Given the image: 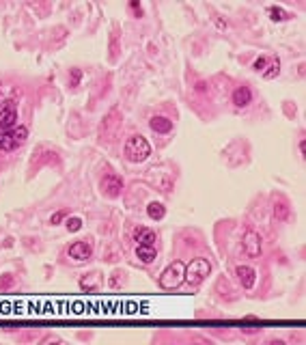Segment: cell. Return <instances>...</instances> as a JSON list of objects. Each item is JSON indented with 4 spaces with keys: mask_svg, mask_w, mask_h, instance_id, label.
Wrapping results in <instances>:
<instances>
[{
    "mask_svg": "<svg viewBox=\"0 0 306 345\" xmlns=\"http://www.w3.org/2000/svg\"><path fill=\"white\" fill-rule=\"evenodd\" d=\"M125 156L129 162H144L149 156H151V145L144 136L136 134L132 138H127L125 143Z\"/></svg>",
    "mask_w": 306,
    "mask_h": 345,
    "instance_id": "1",
    "label": "cell"
},
{
    "mask_svg": "<svg viewBox=\"0 0 306 345\" xmlns=\"http://www.w3.org/2000/svg\"><path fill=\"white\" fill-rule=\"evenodd\" d=\"M183 281H186V265L181 261H175L162 272V276H160V287L162 289H177Z\"/></svg>",
    "mask_w": 306,
    "mask_h": 345,
    "instance_id": "2",
    "label": "cell"
},
{
    "mask_svg": "<svg viewBox=\"0 0 306 345\" xmlns=\"http://www.w3.org/2000/svg\"><path fill=\"white\" fill-rule=\"evenodd\" d=\"M209 272H211V263L207 259L198 257L190 265H186V283H190L192 287H198L209 276Z\"/></svg>",
    "mask_w": 306,
    "mask_h": 345,
    "instance_id": "3",
    "label": "cell"
},
{
    "mask_svg": "<svg viewBox=\"0 0 306 345\" xmlns=\"http://www.w3.org/2000/svg\"><path fill=\"white\" fill-rule=\"evenodd\" d=\"M119 127H121V110L119 108H112L104 117L102 125H99V138H102V141H112V138L117 136Z\"/></svg>",
    "mask_w": 306,
    "mask_h": 345,
    "instance_id": "4",
    "label": "cell"
},
{
    "mask_svg": "<svg viewBox=\"0 0 306 345\" xmlns=\"http://www.w3.org/2000/svg\"><path fill=\"white\" fill-rule=\"evenodd\" d=\"M99 188H102L104 196H108V198H119L121 192H123V179H121L117 173H108L102 181H99Z\"/></svg>",
    "mask_w": 306,
    "mask_h": 345,
    "instance_id": "5",
    "label": "cell"
},
{
    "mask_svg": "<svg viewBox=\"0 0 306 345\" xmlns=\"http://www.w3.org/2000/svg\"><path fill=\"white\" fill-rule=\"evenodd\" d=\"M13 127H18V108H15V102L9 99L0 108V132H11Z\"/></svg>",
    "mask_w": 306,
    "mask_h": 345,
    "instance_id": "6",
    "label": "cell"
},
{
    "mask_svg": "<svg viewBox=\"0 0 306 345\" xmlns=\"http://www.w3.org/2000/svg\"><path fill=\"white\" fill-rule=\"evenodd\" d=\"M242 242H244V250H246L248 257H252V259L261 257V235L257 231H246L242 237Z\"/></svg>",
    "mask_w": 306,
    "mask_h": 345,
    "instance_id": "7",
    "label": "cell"
},
{
    "mask_svg": "<svg viewBox=\"0 0 306 345\" xmlns=\"http://www.w3.org/2000/svg\"><path fill=\"white\" fill-rule=\"evenodd\" d=\"M235 276H237V281H240V285L244 289H252L257 283V272H255V267H250V265H237Z\"/></svg>",
    "mask_w": 306,
    "mask_h": 345,
    "instance_id": "8",
    "label": "cell"
},
{
    "mask_svg": "<svg viewBox=\"0 0 306 345\" xmlns=\"http://www.w3.org/2000/svg\"><path fill=\"white\" fill-rule=\"evenodd\" d=\"M91 255H93V248L87 240H78L69 246V257L75 261H87V259H91Z\"/></svg>",
    "mask_w": 306,
    "mask_h": 345,
    "instance_id": "9",
    "label": "cell"
},
{
    "mask_svg": "<svg viewBox=\"0 0 306 345\" xmlns=\"http://www.w3.org/2000/svg\"><path fill=\"white\" fill-rule=\"evenodd\" d=\"M132 235H134V242L140 244V246H156V242H158L156 231H151L147 227H136Z\"/></svg>",
    "mask_w": 306,
    "mask_h": 345,
    "instance_id": "10",
    "label": "cell"
},
{
    "mask_svg": "<svg viewBox=\"0 0 306 345\" xmlns=\"http://www.w3.org/2000/svg\"><path fill=\"white\" fill-rule=\"evenodd\" d=\"M233 106L235 108H246V106L252 102V91H250V87L248 84H242V87H237L235 91H233Z\"/></svg>",
    "mask_w": 306,
    "mask_h": 345,
    "instance_id": "11",
    "label": "cell"
},
{
    "mask_svg": "<svg viewBox=\"0 0 306 345\" xmlns=\"http://www.w3.org/2000/svg\"><path fill=\"white\" fill-rule=\"evenodd\" d=\"M149 127L156 134H168V132H173V121L168 117H162V114H156V117L149 119Z\"/></svg>",
    "mask_w": 306,
    "mask_h": 345,
    "instance_id": "12",
    "label": "cell"
},
{
    "mask_svg": "<svg viewBox=\"0 0 306 345\" xmlns=\"http://www.w3.org/2000/svg\"><path fill=\"white\" fill-rule=\"evenodd\" d=\"M102 285V274L99 272H89L80 276V289L82 291H95Z\"/></svg>",
    "mask_w": 306,
    "mask_h": 345,
    "instance_id": "13",
    "label": "cell"
},
{
    "mask_svg": "<svg viewBox=\"0 0 306 345\" xmlns=\"http://www.w3.org/2000/svg\"><path fill=\"white\" fill-rule=\"evenodd\" d=\"M274 218L280 220V222H287L291 218V207H289V203L285 198H280V201L274 203Z\"/></svg>",
    "mask_w": 306,
    "mask_h": 345,
    "instance_id": "14",
    "label": "cell"
},
{
    "mask_svg": "<svg viewBox=\"0 0 306 345\" xmlns=\"http://www.w3.org/2000/svg\"><path fill=\"white\" fill-rule=\"evenodd\" d=\"M136 257H138L142 263L149 265V263L156 261L158 250H156V246H140V244H138V246H136Z\"/></svg>",
    "mask_w": 306,
    "mask_h": 345,
    "instance_id": "15",
    "label": "cell"
},
{
    "mask_svg": "<svg viewBox=\"0 0 306 345\" xmlns=\"http://www.w3.org/2000/svg\"><path fill=\"white\" fill-rule=\"evenodd\" d=\"M278 74H280V58L278 56H272L270 60H267L265 69H263V78L265 80H274Z\"/></svg>",
    "mask_w": 306,
    "mask_h": 345,
    "instance_id": "16",
    "label": "cell"
},
{
    "mask_svg": "<svg viewBox=\"0 0 306 345\" xmlns=\"http://www.w3.org/2000/svg\"><path fill=\"white\" fill-rule=\"evenodd\" d=\"M147 216H149L151 220H162V218L166 216V207H164L162 203L153 201V203L147 205Z\"/></svg>",
    "mask_w": 306,
    "mask_h": 345,
    "instance_id": "17",
    "label": "cell"
},
{
    "mask_svg": "<svg viewBox=\"0 0 306 345\" xmlns=\"http://www.w3.org/2000/svg\"><path fill=\"white\" fill-rule=\"evenodd\" d=\"M267 15H270L274 22H287V20L293 18V13L285 11L282 7H270V9H267Z\"/></svg>",
    "mask_w": 306,
    "mask_h": 345,
    "instance_id": "18",
    "label": "cell"
},
{
    "mask_svg": "<svg viewBox=\"0 0 306 345\" xmlns=\"http://www.w3.org/2000/svg\"><path fill=\"white\" fill-rule=\"evenodd\" d=\"M13 149H18V143L13 141V136L11 132H0V151H13Z\"/></svg>",
    "mask_w": 306,
    "mask_h": 345,
    "instance_id": "19",
    "label": "cell"
},
{
    "mask_svg": "<svg viewBox=\"0 0 306 345\" xmlns=\"http://www.w3.org/2000/svg\"><path fill=\"white\" fill-rule=\"evenodd\" d=\"M11 136H13V141L18 143V147H20V145L26 143V138H28V127H26V125L13 127V129H11Z\"/></svg>",
    "mask_w": 306,
    "mask_h": 345,
    "instance_id": "20",
    "label": "cell"
},
{
    "mask_svg": "<svg viewBox=\"0 0 306 345\" xmlns=\"http://www.w3.org/2000/svg\"><path fill=\"white\" fill-rule=\"evenodd\" d=\"M80 80H82V72L78 67H73V69H69V87L71 89H75L80 84Z\"/></svg>",
    "mask_w": 306,
    "mask_h": 345,
    "instance_id": "21",
    "label": "cell"
},
{
    "mask_svg": "<svg viewBox=\"0 0 306 345\" xmlns=\"http://www.w3.org/2000/svg\"><path fill=\"white\" fill-rule=\"evenodd\" d=\"M65 227H67V231H71V233H73V231H80V227H82V220L73 216V218H69V220L65 222Z\"/></svg>",
    "mask_w": 306,
    "mask_h": 345,
    "instance_id": "22",
    "label": "cell"
},
{
    "mask_svg": "<svg viewBox=\"0 0 306 345\" xmlns=\"http://www.w3.org/2000/svg\"><path fill=\"white\" fill-rule=\"evenodd\" d=\"M13 283H15L13 274H3V276H0V289H11Z\"/></svg>",
    "mask_w": 306,
    "mask_h": 345,
    "instance_id": "23",
    "label": "cell"
},
{
    "mask_svg": "<svg viewBox=\"0 0 306 345\" xmlns=\"http://www.w3.org/2000/svg\"><path fill=\"white\" fill-rule=\"evenodd\" d=\"M67 214H69V210H58L56 214H52V216H50V225H60Z\"/></svg>",
    "mask_w": 306,
    "mask_h": 345,
    "instance_id": "24",
    "label": "cell"
},
{
    "mask_svg": "<svg viewBox=\"0 0 306 345\" xmlns=\"http://www.w3.org/2000/svg\"><path fill=\"white\" fill-rule=\"evenodd\" d=\"M127 9L134 13V18H142L144 15V11H142V7H140V3H136V0H132V3L127 5Z\"/></svg>",
    "mask_w": 306,
    "mask_h": 345,
    "instance_id": "25",
    "label": "cell"
},
{
    "mask_svg": "<svg viewBox=\"0 0 306 345\" xmlns=\"http://www.w3.org/2000/svg\"><path fill=\"white\" fill-rule=\"evenodd\" d=\"M267 60H270L267 56H259V58L255 60V63H252V69H255V72H261V74H263V69H265V65H267Z\"/></svg>",
    "mask_w": 306,
    "mask_h": 345,
    "instance_id": "26",
    "label": "cell"
},
{
    "mask_svg": "<svg viewBox=\"0 0 306 345\" xmlns=\"http://www.w3.org/2000/svg\"><path fill=\"white\" fill-rule=\"evenodd\" d=\"M117 50H119V45H117V30H112V39H110V60H117Z\"/></svg>",
    "mask_w": 306,
    "mask_h": 345,
    "instance_id": "27",
    "label": "cell"
},
{
    "mask_svg": "<svg viewBox=\"0 0 306 345\" xmlns=\"http://www.w3.org/2000/svg\"><path fill=\"white\" fill-rule=\"evenodd\" d=\"M194 91H196V93H205V91H209V84L205 82V80H196Z\"/></svg>",
    "mask_w": 306,
    "mask_h": 345,
    "instance_id": "28",
    "label": "cell"
},
{
    "mask_svg": "<svg viewBox=\"0 0 306 345\" xmlns=\"http://www.w3.org/2000/svg\"><path fill=\"white\" fill-rule=\"evenodd\" d=\"M121 276H123V274H121L119 270L112 274V279H110V287H119V285H121Z\"/></svg>",
    "mask_w": 306,
    "mask_h": 345,
    "instance_id": "29",
    "label": "cell"
}]
</instances>
